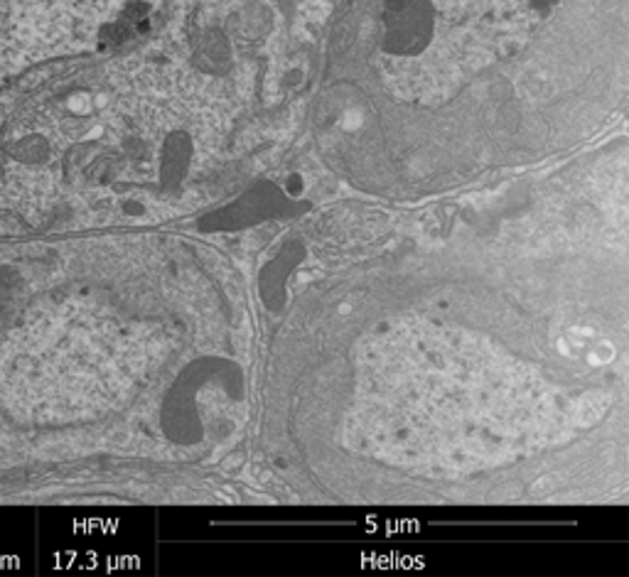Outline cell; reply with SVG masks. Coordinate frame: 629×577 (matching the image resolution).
Here are the masks:
<instances>
[{
  "label": "cell",
  "mask_w": 629,
  "mask_h": 577,
  "mask_svg": "<svg viewBox=\"0 0 629 577\" xmlns=\"http://www.w3.org/2000/svg\"><path fill=\"white\" fill-rule=\"evenodd\" d=\"M156 0H0V82L96 45L106 28Z\"/></svg>",
  "instance_id": "cell-1"
},
{
  "label": "cell",
  "mask_w": 629,
  "mask_h": 577,
  "mask_svg": "<svg viewBox=\"0 0 629 577\" xmlns=\"http://www.w3.org/2000/svg\"><path fill=\"white\" fill-rule=\"evenodd\" d=\"M30 524L15 511H0V570L23 568V555H28Z\"/></svg>",
  "instance_id": "cell-2"
}]
</instances>
